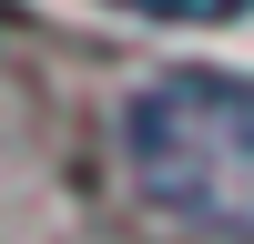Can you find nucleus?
<instances>
[{
    "mask_svg": "<svg viewBox=\"0 0 254 244\" xmlns=\"http://www.w3.org/2000/svg\"><path fill=\"white\" fill-rule=\"evenodd\" d=\"M122 163L142 203L214 244H254V81L163 71L122 102Z\"/></svg>",
    "mask_w": 254,
    "mask_h": 244,
    "instance_id": "f257e3e1",
    "label": "nucleus"
},
{
    "mask_svg": "<svg viewBox=\"0 0 254 244\" xmlns=\"http://www.w3.org/2000/svg\"><path fill=\"white\" fill-rule=\"evenodd\" d=\"M122 10H142V20H234L254 0H122Z\"/></svg>",
    "mask_w": 254,
    "mask_h": 244,
    "instance_id": "f03ea898",
    "label": "nucleus"
}]
</instances>
